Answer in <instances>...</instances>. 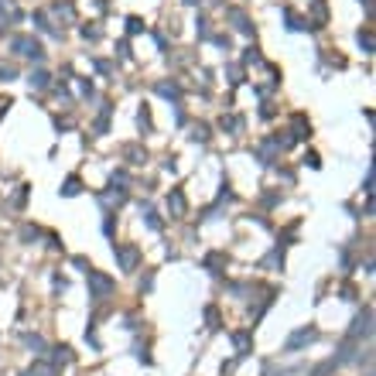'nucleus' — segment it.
<instances>
[{
	"mask_svg": "<svg viewBox=\"0 0 376 376\" xmlns=\"http://www.w3.org/2000/svg\"><path fill=\"white\" fill-rule=\"evenodd\" d=\"M14 48H17L21 55H31V58H41V45H38V41H31V38H17V41H14Z\"/></svg>",
	"mask_w": 376,
	"mask_h": 376,
	"instance_id": "1",
	"label": "nucleus"
},
{
	"mask_svg": "<svg viewBox=\"0 0 376 376\" xmlns=\"http://www.w3.org/2000/svg\"><path fill=\"white\" fill-rule=\"evenodd\" d=\"M315 339V328H304V332H298V335H291V342H288V349H298V346H304V342H311Z\"/></svg>",
	"mask_w": 376,
	"mask_h": 376,
	"instance_id": "2",
	"label": "nucleus"
},
{
	"mask_svg": "<svg viewBox=\"0 0 376 376\" xmlns=\"http://www.w3.org/2000/svg\"><path fill=\"white\" fill-rule=\"evenodd\" d=\"M45 82H48V75H45V72L31 75V86H38V89H41V86H45Z\"/></svg>",
	"mask_w": 376,
	"mask_h": 376,
	"instance_id": "3",
	"label": "nucleus"
}]
</instances>
